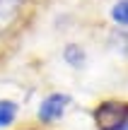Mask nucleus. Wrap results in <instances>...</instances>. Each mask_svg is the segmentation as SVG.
<instances>
[{
    "mask_svg": "<svg viewBox=\"0 0 128 130\" xmlns=\"http://www.w3.org/2000/svg\"><path fill=\"white\" fill-rule=\"evenodd\" d=\"M111 19L121 27H128V0H119L111 7Z\"/></svg>",
    "mask_w": 128,
    "mask_h": 130,
    "instance_id": "39448f33",
    "label": "nucleus"
},
{
    "mask_svg": "<svg viewBox=\"0 0 128 130\" xmlns=\"http://www.w3.org/2000/svg\"><path fill=\"white\" fill-rule=\"evenodd\" d=\"M99 130H128V101H104L94 108Z\"/></svg>",
    "mask_w": 128,
    "mask_h": 130,
    "instance_id": "f257e3e1",
    "label": "nucleus"
},
{
    "mask_svg": "<svg viewBox=\"0 0 128 130\" xmlns=\"http://www.w3.org/2000/svg\"><path fill=\"white\" fill-rule=\"evenodd\" d=\"M70 106V96L68 94H48L41 104H39V118L44 123H56L58 118H63V113Z\"/></svg>",
    "mask_w": 128,
    "mask_h": 130,
    "instance_id": "f03ea898",
    "label": "nucleus"
},
{
    "mask_svg": "<svg viewBox=\"0 0 128 130\" xmlns=\"http://www.w3.org/2000/svg\"><path fill=\"white\" fill-rule=\"evenodd\" d=\"M63 58H65V63L70 65V68H82L85 65V51H82L77 43H68L65 51H63Z\"/></svg>",
    "mask_w": 128,
    "mask_h": 130,
    "instance_id": "20e7f679",
    "label": "nucleus"
},
{
    "mask_svg": "<svg viewBox=\"0 0 128 130\" xmlns=\"http://www.w3.org/2000/svg\"><path fill=\"white\" fill-rule=\"evenodd\" d=\"M19 113V106L12 99H0V128H10Z\"/></svg>",
    "mask_w": 128,
    "mask_h": 130,
    "instance_id": "7ed1b4c3",
    "label": "nucleus"
}]
</instances>
